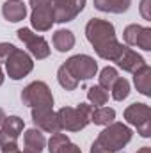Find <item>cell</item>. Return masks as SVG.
<instances>
[{
  "mask_svg": "<svg viewBox=\"0 0 151 153\" xmlns=\"http://www.w3.org/2000/svg\"><path fill=\"white\" fill-rule=\"evenodd\" d=\"M85 38L93 45L94 52L105 61L114 62L124 48V45H121L115 38L114 25L107 20H101V18H93V20L87 22Z\"/></svg>",
  "mask_w": 151,
  "mask_h": 153,
  "instance_id": "1",
  "label": "cell"
},
{
  "mask_svg": "<svg viewBox=\"0 0 151 153\" xmlns=\"http://www.w3.org/2000/svg\"><path fill=\"white\" fill-rule=\"evenodd\" d=\"M93 105L89 103H80L76 107H62L59 109L57 114V121L61 126V132H80L84 130L89 123H91V112H93Z\"/></svg>",
  "mask_w": 151,
  "mask_h": 153,
  "instance_id": "2",
  "label": "cell"
},
{
  "mask_svg": "<svg viewBox=\"0 0 151 153\" xmlns=\"http://www.w3.org/2000/svg\"><path fill=\"white\" fill-rule=\"evenodd\" d=\"M132 135H133V132H132L130 126L114 121V123H110V125L105 126V130L100 132L96 143H98L101 148H105L107 152L115 153V152H119V150H123V148L132 141Z\"/></svg>",
  "mask_w": 151,
  "mask_h": 153,
  "instance_id": "3",
  "label": "cell"
},
{
  "mask_svg": "<svg viewBox=\"0 0 151 153\" xmlns=\"http://www.w3.org/2000/svg\"><path fill=\"white\" fill-rule=\"evenodd\" d=\"M21 102L30 109H53V94L41 80L30 82L21 91Z\"/></svg>",
  "mask_w": 151,
  "mask_h": 153,
  "instance_id": "4",
  "label": "cell"
},
{
  "mask_svg": "<svg viewBox=\"0 0 151 153\" xmlns=\"http://www.w3.org/2000/svg\"><path fill=\"white\" fill-rule=\"evenodd\" d=\"M25 128V123L18 116H9L0 125V150L4 153L18 150V139Z\"/></svg>",
  "mask_w": 151,
  "mask_h": 153,
  "instance_id": "5",
  "label": "cell"
},
{
  "mask_svg": "<svg viewBox=\"0 0 151 153\" xmlns=\"http://www.w3.org/2000/svg\"><path fill=\"white\" fill-rule=\"evenodd\" d=\"M5 70H7V75L13 80H21L23 76H27L32 70H34V61L32 57L20 50V48H14L7 57H5Z\"/></svg>",
  "mask_w": 151,
  "mask_h": 153,
  "instance_id": "6",
  "label": "cell"
},
{
  "mask_svg": "<svg viewBox=\"0 0 151 153\" xmlns=\"http://www.w3.org/2000/svg\"><path fill=\"white\" fill-rule=\"evenodd\" d=\"M124 119L128 125L135 126L141 137H151V109L146 103H132L124 111Z\"/></svg>",
  "mask_w": 151,
  "mask_h": 153,
  "instance_id": "7",
  "label": "cell"
},
{
  "mask_svg": "<svg viewBox=\"0 0 151 153\" xmlns=\"http://www.w3.org/2000/svg\"><path fill=\"white\" fill-rule=\"evenodd\" d=\"M30 23L38 32H46L55 23L53 18V2L52 0H30Z\"/></svg>",
  "mask_w": 151,
  "mask_h": 153,
  "instance_id": "8",
  "label": "cell"
},
{
  "mask_svg": "<svg viewBox=\"0 0 151 153\" xmlns=\"http://www.w3.org/2000/svg\"><path fill=\"white\" fill-rule=\"evenodd\" d=\"M64 68L75 76L76 80H89V78H94L96 73H98V62L85 55V53H78V55H73L70 57L66 62H64Z\"/></svg>",
  "mask_w": 151,
  "mask_h": 153,
  "instance_id": "9",
  "label": "cell"
},
{
  "mask_svg": "<svg viewBox=\"0 0 151 153\" xmlns=\"http://www.w3.org/2000/svg\"><path fill=\"white\" fill-rule=\"evenodd\" d=\"M18 38L29 48L30 55L36 57L38 61H43V59H46L50 55V46H48L46 39L43 36H39V34H36V32H32L30 29H25V27L20 29L18 30Z\"/></svg>",
  "mask_w": 151,
  "mask_h": 153,
  "instance_id": "10",
  "label": "cell"
},
{
  "mask_svg": "<svg viewBox=\"0 0 151 153\" xmlns=\"http://www.w3.org/2000/svg\"><path fill=\"white\" fill-rule=\"evenodd\" d=\"M53 2V18L55 23L73 22L84 11L87 0H52Z\"/></svg>",
  "mask_w": 151,
  "mask_h": 153,
  "instance_id": "11",
  "label": "cell"
},
{
  "mask_svg": "<svg viewBox=\"0 0 151 153\" xmlns=\"http://www.w3.org/2000/svg\"><path fill=\"white\" fill-rule=\"evenodd\" d=\"M123 39H124V43L128 46H137V48H142L144 52H150L151 50V29L150 27L132 23V25H128L124 29Z\"/></svg>",
  "mask_w": 151,
  "mask_h": 153,
  "instance_id": "12",
  "label": "cell"
},
{
  "mask_svg": "<svg viewBox=\"0 0 151 153\" xmlns=\"http://www.w3.org/2000/svg\"><path fill=\"white\" fill-rule=\"evenodd\" d=\"M30 111H32V121L41 132H46V134L61 132L57 114L53 112V109H30Z\"/></svg>",
  "mask_w": 151,
  "mask_h": 153,
  "instance_id": "13",
  "label": "cell"
},
{
  "mask_svg": "<svg viewBox=\"0 0 151 153\" xmlns=\"http://www.w3.org/2000/svg\"><path fill=\"white\" fill-rule=\"evenodd\" d=\"M114 62H115L123 71H128V73H135L139 68H142V66L146 64L144 57L139 55L135 50H132V48H128V46L123 48V52L119 53V57H117Z\"/></svg>",
  "mask_w": 151,
  "mask_h": 153,
  "instance_id": "14",
  "label": "cell"
},
{
  "mask_svg": "<svg viewBox=\"0 0 151 153\" xmlns=\"http://www.w3.org/2000/svg\"><path fill=\"white\" fill-rule=\"evenodd\" d=\"M2 14L7 22L11 23H18L21 20H25L27 16V5L21 0H5V4L2 5Z\"/></svg>",
  "mask_w": 151,
  "mask_h": 153,
  "instance_id": "15",
  "label": "cell"
},
{
  "mask_svg": "<svg viewBox=\"0 0 151 153\" xmlns=\"http://www.w3.org/2000/svg\"><path fill=\"white\" fill-rule=\"evenodd\" d=\"M23 143H25V152L29 153H43L46 146V139L39 128H30L23 134Z\"/></svg>",
  "mask_w": 151,
  "mask_h": 153,
  "instance_id": "16",
  "label": "cell"
},
{
  "mask_svg": "<svg viewBox=\"0 0 151 153\" xmlns=\"http://www.w3.org/2000/svg\"><path fill=\"white\" fill-rule=\"evenodd\" d=\"M133 84L141 94L151 96V68L148 62L133 73Z\"/></svg>",
  "mask_w": 151,
  "mask_h": 153,
  "instance_id": "17",
  "label": "cell"
},
{
  "mask_svg": "<svg viewBox=\"0 0 151 153\" xmlns=\"http://www.w3.org/2000/svg\"><path fill=\"white\" fill-rule=\"evenodd\" d=\"M130 5H132V0H94V7L101 13L121 14V13H126Z\"/></svg>",
  "mask_w": 151,
  "mask_h": 153,
  "instance_id": "18",
  "label": "cell"
},
{
  "mask_svg": "<svg viewBox=\"0 0 151 153\" xmlns=\"http://www.w3.org/2000/svg\"><path fill=\"white\" fill-rule=\"evenodd\" d=\"M53 46L57 48V52H70L75 46V36L71 30L68 29H59L53 34Z\"/></svg>",
  "mask_w": 151,
  "mask_h": 153,
  "instance_id": "19",
  "label": "cell"
},
{
  "mask_svg": "<svg viewBox=\"0 0 151 153\" xmlns=\"http://www.w3.org/2000/svg\"><path fill=\"white\" fill-rule=\"evenodd\" d=\"M114 119H115V111L110 107H94L91 112V121L100 126L110 125V123H114Z\"/></svg>",
  "mask_w": 151,
  "mask_h": 153,
  "instance_id": "20",
  "label": "cell"
},
{
  "mask_svg": "<svg viewBox=\"0 0 151 153\" xmlns=\"http://www.w3.org/2000/svg\"><path fill=\"white\" fill-rule=\"evenodd\" d=\"M87 100L94 107H103L109 102V91H105L100 85H91L87 89Z\"/></svg>",
  "mask_w": 151,
  "mask_h": 153,
  "instance_id": "21",
  "label": "cell"
},
{
  "mask_svg": "<svg viewBox=\"0 0 151 153\" xmlns=\"http://www.w3.org/2000/svg\"><path fill=\"white\" fill-rule=\"evenodd\" d=\"M110 93H112V98L115 102L126 100L128 94H130V82L124 76H117L115 82L112 84V87H110Z\"/></svg>",
  "mask_w": 151,
  "mask_h": 153,
  "instance_id": "22",
  "label": "cell"
},
{
  "mask_svg": "<svg viewBox=\"0 0 151 153\" xmlns=\"http://www.w3.org/2000/svg\"><path fill=\"white\" fill-rule=\"evenodd\" d=\"M119 76L117 73V70L112 68V66H107V68H103L101 71H100V76H98V85L100 87H103L105 91H110V87H112V84L115 82V78Z\"/></svg>",
  "mask_w": 151,
  "mask_h": 153,
  "instance_id": "23",
  "label": "cell"
},
{
  "mask_svg": "<svg viewBox=\"0 0 151 153\" xmlns=\"http://www.w3.org/2000/svg\"><path fill=\"white\" fill-rule=\"evenodd\" d=\"M57 80H59L61 87H64L66 91H75L76 87H78V80L64 68V64L57 70Z\"/></svg>",
  "mask_w": 151,
  "mask_h": 153,
  "instance_id": "24",
  "label": "cell"
},
{
  "mask_svg": "<svg viewBox=\"0 0 151 153\" xmlns=\"http://www.w3.org/2000/svg\"><path fill=\"white\" fill-rule=\"evenodd\" d=\"M46 144H48V152L50 153H61L66 144H70V137L66 134L57 132V134H52V137H50V141Z\"/></svg>",
  "mask_w": 151,
  "mask_h": 153,
  "instance_id": "25",
  "label": "cell"
},
{
  "mask_svg": "<svg viewBox=\"0 0 151 153\" xmlns=\"http://www.w3.org/2000/svg\"><path fill=\"white\" fill-rule=\"evenodd\" d=\"M141 14L144 20H151V0H141Z\"/></svg>",
  "mask_w": 151,
  "mask_h": 153,
  "instance_id": "26",
  "label": "cell"
},
{
  "mask_svg": "<svg viewBox=\"0 0 151 153\" xmlns=\"http://www.w3.org/2000/svg\"><path fill=\"white\" fill-rule=\"evenodd\" d=\"M16 46L14 45H11V43H0V62H4L5 61V57L14 50Z\"/></svg>",
  "mask_w": 151,
  "mask_h": 153,
  "instance_id": "27",
  "label": "cell"
},
{
  "mask_svg": "<svg viewBox=\"0 0 151 153\" xmlns=\"http://www.w3.org/2000/svg\"><path fill=\"white\" fill-rule=\"evenodd\" d=\"M61 153H82V150H80L76 144L70 143V144H66V146L62 148V152H61Z\"/></svg>",
  "mask_w": 151,
  "mask_h": 153,
  "instance_id": "28",
  "label": "cell"
},
{
  "mask_svg": "<svg viewBox=\"0 0 151 153\" xmlns=\"http://www.w3.org/2000/svg\"><path fill=\"white\" fill-rule=\"evenodd\" d=\"M91 153H112V152H107L105 148H101V146L94 141V143H93V146H91Z\"/></svg>",
  "mask_w": 151,
  "mask_h": 153,
  "instance_id": "29",
  "label": "cell"
},
{
  "mask_svg": "<svg viewBox=\"0 0 151 153\" xmlns=\"http://www.w3.org/2000/svg\"><path fill=\"white\" fill-rule=\"evenodd\" d=\"M5 117H7V116H5V111H4V109L0 107V125L4 123V119H5Z\"/></svg>",
  "mask_w": 151,
  "mask_h": 153,
  "instance_id": "30",
  "label": "cell"
},
{
  "mask_svg": "<svg viewBox=\"0 0 151 153\" xmlns=\"http://www.w3.org/2000/svg\"><path fill=\"white\" fill-rule=\"evenodd\" d=\"M137 153H151V148H150V146H142Z\"/></svg>",
  "mask_w": 151,
  "mask_h": 153,
  "instance_id": "31",
  "label": "cell"
},
{
  "mask_svg": "<svg viewBox=\"0 0 151 153\" xmlns=\"http://www.w3.org/2000/svg\"><path fill=\"white\" fill-rule=\"evenodd\" d=\"M4 78H5V76H4V71H2V64H0V85L4 84Z\"/></svg>",
  "mask_w": 151,
  "mask_h": 153,
  "instance_id": "32",
  "label": "cell"
},
{
  "mask_svg": "<svg viewBox=\"0 0 151 153\" xmlns=\"http://www.w3.org/2000/svg\"><path fill=\"white\" fill-rule=\"evenodd\" d=\"M9 153H29V152H25V150H23V152H20V150H14V152H9Z\"/></svg>",
  "mask_w": 151,
  "mask_h": 153,
  "instance_id": "33",
  "label": "cell"
}]
</instances>
